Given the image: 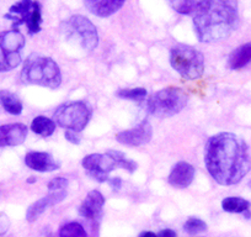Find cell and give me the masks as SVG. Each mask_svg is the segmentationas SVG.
<instances>
[{
  "instance_id": "cell-1",
  "label": "cell",
  "mask_w": 251,
  "mask_h": 237,
  "mask_svg": "<svg viewBox=\"0 0 251 237\" xmlns=\"http://www.w3.org/2000/svg\"><path fill=\"white\" fill-rule=\"evenodd\" d=\"M204 163L208 173L218 184H238L250 172L249 147L241 137L231 132H221L207 141Z\"/></svg>"
},
{
  "instance_id": "cell-2",
  "label": "cell",
  "mask_w": 251,
  "mask_h": 237,
  "mask_svg": "<svg viewBox=\"0 0 251 237\" xmlns=\"http://www.w3.org/2000/svg\"><path fill=\"white\" fill-rule=\"evenodd\" d=\"M239 26L238 0H211L194 18L197 38L214 43L228 38Z\"/></svg>"
},
{
  "instance_id": "cell-3",
  "label": "cell",
  "mask_w": 251,
  "mask_h": 237,
  "mask_svg": "<svg viewBox=\"0 0 251 237\" xmlns=\"http://www.w3.org/2000/svg\"><path fill=\"white\" fill-rule=\"evenodd\" d=\"M20 79L25 84L55 89L62 83V74L59 66L52 58L33 53L24 63Z\"/></svg>"
},
{
  "instance_id": "cell-4",
  "label": "cell",
  "mask_w": 251,
  "mask_h": 237,
  "mask_svg": "<svg viewBox=\"0 0 251 237\" xmlns=\"http://www.w3.org/2000/svg\"><path fill=\"white\" fill-rule=\"evenodd\" d=\"M188 96L182 89L170 87L156 91L146 101V108L151 115L160 118H171L186 106Z\"/></svg>"
},
{
  "instance_id": "cell-5",
  "label": "cell",
  "mask_w": 251,
  "mask_h": 237,
  "mask_svg": "<svg viewBox=\"0 0 251 237\" xmlns=\"http://www.w3.org/2000/svg\"><path fill=\"white\" fill-rule=\"evenodd\" d=\"M171 67L187 81L200 78L204 72V57L197 48L188 45H176L170 52Z\"/></svg>"
},
{
  "instance_id": "cell-6",
  "label": "cell",
  "mask_w": 251,
  "mask_h": 237,
  "mask_svg": "<svg viewBox=\"0 0 251 237\" xmlns=\"http://www.w3.org/2000/svg\"><path fill=\"white\" fill-rule=\"evenodd\" d=\"M91 114L90 105L85 101H69L55 109L53 121L63 129L80 132L88 126Z\"/></svg>"
},
{
  "instance_id": "cell-7",
  "label": "cell",
  "mask_w": 251,
  "mask_h": 237,
  "mask_svg": "<svg viewBox=\"0 0 251 237\" xmlns=\"http://www.w3.org/2000/svg\"><path fill=\"white\" fill-rule=\"evenodd\" d=\"M60 30L68 41H75L85 51L95 50L99 45L96 26L83 15H73L60 25Z\"/></svg>"
},
{
  "instance_id": "cell-8",
  "label": "cell",
  "mask_w": 251,
  "mask_h": 237,
  "mask_svg": "<svg viewBox=\"0 0 251 237\" xmlns=\"http://www.w3.org/2000/svg\"><path fill=\"white\" fill-rule=\"evenodd\" d=\"M5 19L13 23V28H19L25 24L30 35L41 31V24H42V11H41V4L37 0H20L18 3L10 6L9 13L5 14Z\"/></svg>"
},
{
  "instance_id": "cell-9",
  "label": "cell",
  "mask_w": 251,
  "mask_h": 237,
  "mask_svg": "<svg viewBox=\"0 0 251 237\" xmlns=\"http://www.w3.org/2000/svg\"><path fill=\"white\" fill-rule=\"evenodd\" d=\"M25 46V37L19 30L0 32V72L15 69L21 63V51Z\"/></svg>"
},
{
  "instance_id": "cell-10",
  "label": "cell",
  "mask_w": 251,
  "mask_h": 237,
  "mask_svg": "<svg viewBox=\"0 0 251 237\" xmlns=\"http://www.w3.org/2000/svg\"><path fill=\"white\" fill-rule=\"evenodd\" d=\"M83 168L91 179L96 182H107L108 174L117 168L116 161L108 153H91L84 157Z\"/></svg>"
},
{
  "instance_id": "cell-11",
  "label": "cell",
  "mask_w": 251,
  "mask_h": 237,
  "mask_svg": "<svg viewBox=\"0 0 251 237\" xmlns=\"http://www.w3.org/2000/svg\"><path fill=\"white\" fill-rule=\"evenodd\" d=\"M151 136H153V127L148 120H144L137 126L129 130H125V131L116 135V140L120 144L126 145V146L137 147L148 144Z\"/></svg>"
},
{
  "instance_id": "cell-12",
  "label": "cell",
  "mask_w": 251,
  "mask_h": 237,
  "mask_svg": "<svg viewBox=\"0 0 251 237\" xmlns=\"http://www.w3.org/2000/svg\"><path fill=\"white\" fill-rule=\"evenodd\" d=\"M67 198L66 190H58V192H50V194L46 197L41 198L37 202L30 205V207L26 211V220L28 222H35L46 210L50 207L58 204V203L63 202Z\"/></svg>"
},
{
  "instance_id": "cell-13",
  "label": "cell",
  "mask_w": 251,
  "mask_h": 237,
  "mask_svg": "<svg viewBox=\"0 0 251 237\" xmlns=\"http://www.w3.org/2000/svg\"><path fill=\"white\" fill-rule=\"evenodd\" d=\"M195 174H196V171H195V167L192 164L183 161L177 162L169 174V183L174 188L185 189V188L190 187L191 183L194 182Z\"/></svg>"
},
{
  "instance_id": "cell-14",
  "label": "cell",
  "mask_w": 251,
  "mask_h": 237,
  "mask_svg": "<svg viewBox=\"0 0 251 237\" xmlns=\"http://www.w3.org/2000/svg\"><path fill=\"white\" fill-rule=\"evenodd\" d=\"M27 137V126L24 124H8L0 126V147L19 146Z\"/></svg>"
},
{
  "instance_id": "cell-15",
  "label": "cell",
  "mask_w": 251,
  "mask_h": 237,
  "mask_svg": "<svg viewBox=\"0 0 251 237\" xmlns=\"http://www.w3.org/2000/svg\"><path fill=\"white\" fill-rule=\"evenodd\" d=\"M103 204V195L99 190H91L79 207V214L88 220H98L102 215Z\"/></svg>"
},
{
  "instance_id": "cell-16",
  "label": "cell",
  "mask_w": 251,
  "mask_h": 237,
  "mask_svg": "<svg viewBox=\"0 0 251 237\" xmlns=\"http://www.w3.org/2000/svg\"><path fill=\"white\" fill-rule=\"evenodd\" d=\"M25 164L32 171L42 172V173L59 169V164L54 161L52 154L47 152H28L25 156Z\"/></svg>"
},
{
  "instance_id": "cell-17",
  "label": "cell",
  "mask_w": 251,
  "mask_h": 237,
  "mask_svg": "<svg viewBox=\"0 0 251 237\" xmlns=\"http://www.w3.org/2000/svg\"><path fill=\"white\" fill-rule=\"evenodd\" d=\"M126 0H84L86 9L99 18H108L117 13Z\"/></svg>"
},
{
  "instance_id": "cell-18",
  "label": "cell",
  "mask_w": 251,
  "mask_h": 237,
  "mask_svg": "<svg viewBox=\"0 0 251 237\" xmlns=\"http://www.w3.org/2000/svg\"><path fill=\"white\" fill-rule=\"evenodd\" d=\"M211 0H168V4L176 13L187 16H195L201 13Z\"/></svg>"
},
{
  "instance_id": "cell-19",
  "label": "cell",
  "mask_w": 251,
  "mask_h": 237,
  "mask_svg": "<svg viewBox=\"0 0 251 237\" xmlns=\"http://www.w3.org/2000/svg\"><path fill=\"white\" fill-rule=\"evenodd\" d=\"M249 63H251V42L244 43L235 48L230 53L228 59L229 68L234 69V71L244 68Z\"/></svg>"
},
{
  "instance_id": "cell-20",
  "label": "cell",
  "mask_w": 251,
  "mask_h": 237,
  "mask_svg": "<svg viewBox=\"0 0 251 237\" xmlns=\"http://www.w3.org/2000/svg\"><path fill=\"white\" fill-rule=\"evenodd\" d=\"M0 105L11 115H20L23 113V103L16 94L9 90H0Z\"/></svg>"
},
{
  "instance_id": "cell-21",
  "label": "cell",
  "mask_w": 251,
  "mask_h": 237,
  "mask_svg": "<svg viewBox=\"0 0 251 237\" xmlns=\"http://www.w3.org/2000/svg\"><path fill=\"white\" fill-rule=\"evenodd\" d=\"M31 130L42 137H48L54 132L55 122L47 116H37L31 122Z\"/></svg>"
},
{
  "instance_id": "cell-22",
  "label": "cell",
  "mask_w": 251,
  "mask_h": 237,
  "mask_svg": "<svg viewBox=\"0 0 251 237\" xmlns=\"http://www.w3.org/2000/svg\"><path fill=\"white\" fill-rule=\"evenodd\" d=\"M222 207L224 211L235 212V214H241V212L248 211L250 207V203L248 200L239 197H228L222 202Z\"/></svg>"
},
{
  "instance_id": "cell-23",
  "label": "cell",
  "mask_w": 251,
  "mask_h": 237,
  "mask_svg": "<svg viewBox=\"0 0 251 237\" xmlns=\"http://www.w3.org/2000/svg\"><path fill=\"white\" fill-rule=\"evenodd\" d=\"M106 153H108L113 159H115L116 164H117V168L126 169V171H128L129 173H133V172H136L138 164H137L134 161H132V159L127 158L123 152L115 151V149H110V151H107Z\"/></svg>"
},
{
  "instance_id": "cell-24",
  "label": "cell",
  "mask_w": 251,
  "mask_h": 237,
  "mask_svg": "<svg viewBox=\"0 0 251 237\" xmlns=\"http://www.w3.org/2000/svg\"><path fill=\"white\" fill-rule=\"evenodd\" d=\"M59 237H88L85 229L79 222H68L59 230Z\"/></svg>"
},
{
  "instance_id": "cell-25",
  "label": "cell",
  "mask_w": 251,
  "mask_h": 237,
  "mask_svg": "<svg viewBox=\"0 0 251 237\" xmlns=\"http://www.w3.org/2000/svg\"><path fill=\"white\" fill-rule=\"evenodd\" d=\"M183 230L188 235H197L207 230V224L199 217H190L183 225Z\"/></svg>"
},
{
  "instance_id": "cell-26",
  "label": "cell",
  "mask_w": 251,
  "mask_h": 237,
  "mask_svg": "<svg viewBox=\"0 0 251 237\" xmlns=\"http://www.w3.org/2000/svg\"><path fill=\"white\" fill-rule=\"evenodd\" d=\"M116 95L121 99H127V100H142L147 96V90L144 88L121 89Z\"/></svg>"
},
{
  "instance_id": "cell-27",
  "label": "cell",
  "mask_w": 251,
  "mask_h": 237,
  "mask_svg": "<svg viewBox=\"0 0 251 237\" xmlns=\"http://www.w3.org/2000/svg\"><path fill=\"white\" fill-rule=\"evenodd\" d=\"M68 187V180L63 177H55L48 183V190L50 192H58V190H66Z\"/></svg>"
},
{
  "instance_id": "cell-28",
  "label": "cell",
  "mask_w": 251,
  "mask_h": 237,
  "mask_svg": "<svg viewBox=\"0 0 251 237\" xmlns=\"http://www.w3.org/2000/svg\"><path fill=\"white\" fill-rule=\"evenodd\" d=\"M64 136H66L67 141L72 142V144H74V145L80 144V137L78 136V134H76L75 131H72V130H67V131L64 132Z\"/></svg>"
},
{
  "instance_id": "cell-29",
  "label": "cell",
  "mask_w": 251,
  "mask_h": 237,
  "mask_svg": "<svg viewBox=\"0 0 251 237\" xmlns=\"http://www.w3.org/2000/svg\"><path fill=\"white\" fill-rule=\"evenodd\" d=\"M9 225H10V222H9L8 216L4 214H0V235H4L8 231Z\"/></svg>"
},
{
  "instance_id": "cell-30",
  "label": "cell",
  "mask_w": 251,
  "mask_h": 237,
  "mask_svg": "<svg viewBox=\"0 0 251 237\" xmlns=\"http://www.w3.org/2000/svg\"><path fill=\"white\" fill-rule=\"evenodd\" d=\"M107 182L113 190H120L121 185H122V179H121V178H118V177L111 178V179H108Z\"/></svg>"
},
{
  "instance_id": "cell-31",
  "label": "cell",
  "mask_w": 251,
  "mask_h": 237,
  "mask_svg": "<svg viewBox=\"0 0 251 237\" xmlns=\"http://www.w3.org/2000/svg\"><path fill=\"white\" fill-rule=\"evenodd\" d=\"M158 237H177V234H176L174 230L171 229H165V230H161L158 235Z\"/></svg>"
},
{
  "instance_id": "cell-32",
  "label": "cell",
  "mask_w": 251,
  "mask_h": 237,
  "mask_svg": "<svg viewBox=\"0 0 251 237\" xmlns=\"http://www.w3.org/2000/svg\"><path fill=\"white\" fill-rule=\"evenodd\" d=\"M138 237H158V236H156V235L154 234V232H151V231H146V232H142V234L139 235Z\"/></svg>"
},
{
  "instance_id": "cell-33",
  "label": "cell",
  "mask_w": 251,
  "mask_h": 237,
  "mask_svg": "<svg viewBox=\"0 0 251 237\" xmlns=\"http://www.w3.org/2000/svg\"><path fill=\"white\" fill-rule=\"evenodd\" d=\"M33 182H36V179L33 178V177H31V179L27 180V183H33Z\"/></svg>"
},
{
  "instance_id": "cell-34",
  "label": "cell",
  "mask_w": 251,
  "mask_h": 237,
  "mask_svg": "<svg viewBox=\"0 0 251 237\" xmlns=\"http://www.w3.org/2000/svg\"><path fill=\"white\" fill-rule=\"evenodd\" d=\"M249 187L251 188V180H250V182H249Z\"/></svg>"
},
{
  "instance_id": "cell-35",
  "label": "cell",
  "mask_w": 251,
  "mask_h": 237,
  "mask_svg": "<svg viewBox=\"0 0 251 237\" xmlns=\"http://www.w3.org/2000/svg\"><path fill=\"white\" fill-rule=\"evenodd\" d=\"M200 237H201V236H200Z\"/></svg>"
}]
</instances>
